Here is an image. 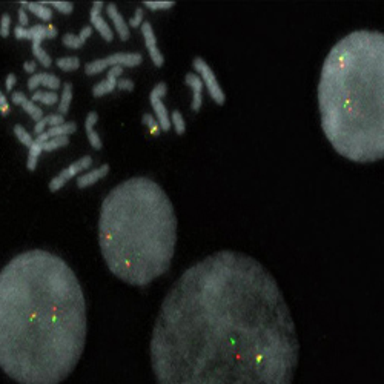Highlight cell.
Returning <instances> with one entry per match:
<instances>
[{
	"mask_svg": "<svg viewBox=\"0 0 384 384\" xmlns=\"http://www.w3.org/2000/svg\"><path fill=\"white\" fill-rule=\"evenodd\" d=\"M26 85H28V89L32 92H35L39 86H45V88L57 92V89H60V86H62V80L55 74H51V72H35L28 79Z\"/></svg>",
	"mask_w": 384,
	"mask_h": 384,
	"instance_id": "4fadbf2b",
	"label": "cell"
},
{
	"mask_svg": "<svg viewBox=\"0 0 384 384\" xmlns=\"http://www.w3.org/2000/svg\"><path fill=\"white\" fill-rule=\"evenodd\" d=\"M143 63V55L140 52H116L103 59H95L85 65L86 75H97L108 68L123 66V68H137Z\"/></svg>",
	"mask_w": 384,
	"mask_h": 384,
	"instance_id": "8992f818",
	"label": "cell"
},
{
	"mask_svg": "<svg viewBox=\"0 0 384 384\" xmlns=\"http://www.w3.org/2000/svg\"><path fill=\"white\" fill-rule=\"evenodd\" d=\"M20 8H23L25 11H29L31 14H34L35 17H39L43 22H49L52 18V9L46 5H43L42 2H26L22 0L20 2Z\"/></svg>",
	"mask_w": 384,
	"mask_h": 384,
	"instance_id": "d6986e66",
	"label": "cell"
},
{
	"mask_svg": "<svg viewBox=\"0 0 384 384\" xmlns=\"http://www.w3.org/2000/svg\"><path fill=\"white\" fill-rule=\"evenodd\" d=\"M168 94V85L165 82H159L152 89H151V94H149V103L152 106V111H154V116H156V120L159 122V126H160V131L163 132H168L171 131V117H169V112H168V108L165 106L163 103V97Z\"/></svg>",
	"mask_w": 384,
	"mask_h": 384,
	"instance_id": "ba28073f",
	"label": "cell"
},
{
	"mask_svg": "<svg viewBox=\"0 0 384 384\" xmlns=\"http://www.w3.org/2000/svg\"><path fill=\"white\" fill-rule=\"evenodd\" d=\"M142 122H143V125H146V126L151 129V132H152V134H159V132H160L159 122H157V120H156V117H152L151 114H143Z\"/></svg>",
	"mask_w": 384,
	"mask_h": 384,
	"instance_id": "d6a6232c",
	"label": "cell"
},
{
	"mask_svg": "<svg viewBox=\"0 0 384 384\" xmlns=\"http://www.w3.org/2000/svg\"><path fill=\"white\" fill-rule=\"evenodd\" d=\"M46 128H48V119L43 117L42 120H39V122L34 125V134H35V136H40V134L46 132Z\"/></svg>",
	"mask_w": 384,
	"mask_h": 384,
	"instance_id": "8d00e7d4",
	"label": "cell"
},
{
	"mask_svg": "<svg viewBox=\"0 0 384 384\" xmlns=\"http://www.w3.org/2000/svg\"><path fill=\"white\" fill-rule=\"evenodd\" d=\"M71 102H72V83L65 82L62 85V95H59V114H62L63 117L69 112L71 108Z\"/></svg>",
	"mask_w": 384,
	"mask_h": 384,
	"instance_id": "ffe728a7",
	"label": "cell"
},
{
	"mask_svg": "<svg viewBox=\"0 0 384 384\" xmlns=\"http://www.w3.org/2000/svg\"><path fill=\"white\" fill-rule=\"evenodd\" d=\"M106 14H108V17L111 18L112 26L116 28L119 37H120L123 42L129 40V39H131V28L128 26L126 20H125L123 15L120 14V11H119V8H117L116 3H108V5H106Z\"/></svg>",
	"mask_w": 384,
	"mask_h": 384,
	"instance_id": "5bb4252c",
	"label": "cell"
},
{
	"mask_svg": "<svg viewBox=\"0 0 384 384\" xmlns=\"http://www.w3.org/2000/svg\"><path fill=\"white\" fill-rule=\"evenodd\" d=\"M69 145V137H54L43 143V152H52Z\"/></svg>",
	"mask_w": 384,
	"mask_h": 384,
	"instance_id": "4316f807",
	"label": "cell"
},
{
	"mask_svg": "<svg viewBox=\"0 0 384 384\" xmlns=\"http://www.w3.org/2000/svg\"><path fill=\"white\" fill-rule=\"evenodd\" d=\"M18 22H20V26H23V28H26L28 26V23H29V18H28V12L23 9V8H20L18 9Z\"/></svg>",
	"mask_w": 384,
	"mask_h": 384,
	"instance_id": "60d3db41",
	"label": "cell"
},
{
	"mask_svg": "<svg viewBox=\"0 0 384 384\" xmlns=\"http://www.w3.org/2000/svg\"><path fill=\"white\" fill-rule=\"evenodd\" d=\"M11 29H12L11 15H9V14H3V15L0 17V37L8 39L9 34H11Z\"/></svg>",
	"mask_w": 384,
	"mask_h": 384,
	"instance_id": "4dcf8cb0",
	"label": "cell"
},
{
	"mask_svg": "<svg viewBox=\"0 0 384 384\" xmlns=\"http://www.w3.org/2000/svg\"><path fill=\"white\" fill-rule=\"evenodd\" d=\"M82 284L59 255L29 249L0 271V368L18 384H60L86 343Z\"/></svg>",
	"mask_w": 384,
	"mask_h": 384,
	"instance_id": "7a4b0ae2",
	"label": "cell"
},
{
	"mask_svg": "<svg viewBox=\"0 0 384 384\" xmlns=\"http://www.w3.org/2000/svg\"><path fill=\"white\" fill-rule=\"evenodd\" d=\"M169 117H171V126L176 129L177 136H183L186 132V122L183 114L179 109H174L172 114H169Z\"/></svg>",
	"mask_w": 384,
	"mask_h": 384,
	"instance_id": "484cf974",
	"label": "cell"
},
{
	"mask_svg": "<svg viewBox=\"0 0 384 384\" xmlns=\"http://www.w3.org/2000/svg\"><path fill=\"white\" fill-rule=\"evenodd\" d=\"M48 119V126L49 128H54V126H59L62 123H65V117L62 114H51V116H46Z\"/></svg>",
	"mask_w": 384,
	"mask_h": 384,
	"instance_id": "d590c367",
	"label": "cell"
},
{
	"mask_svg": "<svg viewBox=\"0 0 384 384\" xmlns=\"http://www.w3.org/2000/svg\"><path fill=\"white\" fill-rule=\"evenodd\" d=\"M177 215L165 189L149 177H131L105 197L99 217L103 260L117 278L148 286L165 275L177 244Z\"/></svg>",
	"mask_w": 384,
	"mask_h": 384,
	"instance_id": "277c9868",
	"label": "cell"
},
{
	"mask_svg": "<svg viewBox=\"0 0 384 384\" xmlns=\"http://www.w3.org/2000/svg\"><path fill=\"white\" fill-rule=\"evenodd\" d=\"M55 65L59 66V69H62L65 72H71V71H77L82 63H80V59L77 55H68V57L57 59Z\"/></svg>",
	"mask_w": 384,
	"mask_h": 384,
	"instance_id": "cb8c5ba5",
	"label": "cell"
},
{
	"mask_svg": "<svg viewBox=\"0 0 384 384\" xmlns=\"http://www.w3.org/2000/svg\"><path fill=\"white\" fill-rule=\"evenodd\" d=\"M9 102H8V99H6V95L0 91V114L2 116H8V112H9Z\"/></svg>",
	"mask_w": 384,
	"mask_h": 384,
	"instance_id": "74e56055",
	"label": "cell"
},
{
	"mask_svg": "<svg viewBox=\"0 0 384 384\" xmlns=\"http://www.w3.org/2000/svg\"><path fill=\"white\" fill-rule=\"evenodd\" d=\"M136 88V83L131 80V79H120L117 82V89L120 91H128V92H132Z\"/></svg>",
	"mask_w": 384,
	"mask_h": 384,
	"instance_id": "836d02e7",
	"label": "cell"
},
{
	"mask_svg": "<svg viewBox=\"0 0 384 384\" xmlns=\"http://www.w3.org/2000/svg\"><path fill=\"white\" fill-rule=\"evenodd\" d=\"M92 165V157L91 156H83L79 160L72 162L68 168H65L62 172H59L48 185L49 192L60 191L69 180H72L74 177H79L80 174H83L85 171H88Z\"/></svg>",
	"mask_w": 384,
	"mask_h": 384,
	"instance_id": "9c48e42d",
	"label": "cell"
},
{
	"mask_svg": "<svg viewBox=\"0 0 384 384\" xmlns=\"http://www.w3.org/2000/svg\"><path fill=\"white\" fill-rule=\"evenodd\" d=\"M102 9H103V2L95 0V2L92 3V6H91V11H89L91 28L95 29L105 42H112V40H114V31H112V28L109 26V23L103 18Z\"/></svg>",
	"mask_w": 384,
	"mask_h": 384,
	"instance_id": "30bf717a",
	"label": "cell"
},
{
	"mask_svg": "<svg viewBox=\"0 0 384 384\" xmlns=\"http://www.w3.org/2000/svg\"><path fill=\"white\" fill-rule=\"evenodd\" d=\"M26 100V95L22 92V91H14V92H11V99H9V102L14 105V106H22V103Z\"/></svg>",
	"mask_w": 384,
	"mask_h": 384,
	"instance_id": "e575fe53",
	"label": "cell"
},
{
	"mask_svg": "<svg viewBox=\"0 0 384 384\" xmlns=\"http://www.w3.org/2000/svg\"><path fill=\"white\" fill-rule=\"evenodd\" d=\"M43 5L49 6L51 9H55L62 14H71L74 11V3L71 2H60V0H49V2H42Z\"/></svg>",
	"mask_w": 384,
	"mask_h": 384,
	"instance_id": "f546056e",
	"label": "cell"
},
{
	"mask_svg": "<svg viewBox=\"0 0 384 384\" xmlns=\"http://www.w3.org/2000/svg\"><path fill=\"white\" fill-rule=\"evenodd\" d=\"M192 68H194L195 74L201 79L203 86H204V88L207 89V92H209V97H210L218 106H223V105L226 103V94H224L221 85L218 83V79H217L215 72L212 71V68L209 66V63H207L203 57L197 55V57L192 60Z\"/></svg>",
	"mask_w": 384,
	"mask_h": 384,
	"instance_id": "52a82bcc",
	"label": "cell"
},
{
	"mask_svg": "<svg viewBox=\"0 0 384 384\" xmlns=\"http://www.w3.org/2000/svg\"><path fill=\"white\" fill-rule=\"evenodd\" d=\"M185 83L192 89V102L191 109L194 112H198L203 106V82L195 72H188L185 75Z\"/></svg>",
	"mask_w": 384,
	"mask_h": 384,
	"instance_id": "2e32d148",
	"label": "cell"
},
{
	"mask_svg": "<svg viewBox=\"0 0 384 384\" xmlns=\"http://www.w3.org/2000/svg\"><path fill=\"white\" fill-rule=\"evenodd\" d=\"M143 5H145V8H148L151 11H165V9L174 8L176 2H172V0H145Z\"/></svg>",
	"mask_w": 384,
	"mask_h": 384,
	"instance_id": "f1b7e54d",
	"label": "cell"
},
{
	"mask_svg": "<svg viewBox=\"0 0 384 384\" xmlns=\"http://www.w3.org/2000/svg\"><path fill=\"white\" fill-rule=\"evenodd\" d=\"M92 28H91V25H88V26H83L82 28V31L79 32V34H72V32H66V34H63V37H62V43L66 46V48H69V49H80L85 43H86V40L92 35Z\"/></svg>",
	"mask_w": 384,
	"mask_h": 384,
	"instance_id": "ac0fdd59",
	"label": "cell"
},
{
	"mask_svg": "<svg viewBox=\"0 0 384 384\" xmlns=\"http://www.w3.org/2000/svg\"><path fill=\"white\" fill-rule=\"evenodd\" d=\"M143 18H145V11H143V8H137L136 12H134V15L129 18L128 26H129V28H139V26H142V23L145 22Z\"/></svg>",
	"mask_w": 384,
	"mask_h": 384,
	"instance_id": "1f68e13d",
	"label": "cell"
},
{
	"mask_svg": "<svg viewBox=\"0 0 384 384\" xmlns=\"http://www.w3.org/2000/svg\"><path fill=\"white\" fill-rule=\"evenodd\" d=\"M28 159H26V169L28 171H35L37 169V165H39V157L40 154L43 152V143L37 142L34 139V143L28 148Z\"/></svg>",
	"mask_w": 384,
	"mask_h": 384,
	"instance_id": "44dd1931",
	"label": "cell"
},
{
	"mask_svg": "<svg viewBox=\"0 0 384 384\" xmlns=\"http://www.w3.org/2000/svg\"><path fill=\"white\" fill-rule=\"evenodd\" d=\"M15 83H17V77L11 72V74H8L6 75V80H5V88H6V91L8 92H12V88L15 86Z\"/></svg>",
	"mask_w": 384,
	"mask_h": 384,
	"instance_id": "f35d334b",
	"label": "cell"
},
{
	"mask_svg": "<svg viewBox=\"0 0 384 384\" xmlns=\"http://www.w3.org/2000/svg\"><path fill=\"white\" fill-rule=\"evenodd\" d=\"M22 109H23L35 123L45 117V116H43V109H42L40 106H37V103H34V102L29 100V99H26V100L22 103Z\"/></svg>",
	"mask_w": 384,
	"mask_h": 384,
	"instance_id": "d4e9b609",
	"label": "cell"
},
{
	"mask_svg": "<svg viewBox=\"0 0 384 384\" xmlns=\"http://www.w3.org/2000/svg\"><path fill=\"white\" fill-rule=\"evenodd\" d=\"M77 131V125L75 122H65L59 126H54V128H49L46 132L49 136V139H54V137H69L71 134H74Z\"/></svg>",
	"mask_w": 384,
	"mask_h": 384,
	"instance_id": "7402d4cb",
	"label": "cell"
},
{
	"mask_svg": "<svg viewBox=\"0 0 384 384\" xmlns=\"http://www.w3.org/2000/svg\"><path fill=\"white\" fill-rule=\"evenodd\" d=\"M321 128L332 148L354 163L384 159V34L358 29L338 40L318 82Z\"/></svg>",
	"mask_w": 384,
	"mask_h": 384,
	"instance_id": "3957f363",
	"label": "cell"
},
{
	"mask_svg": "<svg viewBox=\"0 0 384 384\" xmlns=\"http://www.w3.org/2000/svg\"><path fill=\"white\" fill-rule=\"evenodd\" d=\"M12 132H14V136H15V139L23 145V146H26V148H29L32 143H34V139L31 137V134L25 129V126H22V125H15L14 128H12Z\"/></svg>",
	"mask_w": 384,
	"mask_h": 384,
	"instance_id": "83f0119b",
	"label": "cell"
},
{
	"mask_svg": "<svg viewBox=\"0 0 384 384\" xmlns=\"http://www.w3.org/2000/svg\"><path fill=\"white\" fill-rule=\"evenodd\" d=\"M14 35L18 40L28 39L31 40V48H32V55L34 59L45 68H49L52 65V59L49 54L42 48V42L48 39V25H34L31 28H23V26H15L14 28Z\"/></svg>",
	"mask_w": 384,
	"mask_h": 384,
	"instance_id": "5b68a950",
	"label": "cell"
},
{
	"mask_svg": "<svg viewBox=\"0 0 384 384\" xmlns=\"http://www.w3.org/2000/svg\"><path fill=\"white\" fill-rule=\"evenodd\" d=\"M23 71L25 72H28V74H35V71H37V62H34V60H28V62H25L23 63Z\"/></svg>",
	"mask_w": 384,
	"mask_h": 384,
	"instance_id": "ab89813d",
	"label": "cell"
},
{
	"mask_svg": "<svg viewBox=\"0 0 384 384\" xmlns=\"http://www.w3.org/2000/svg\"><path fill=\"white\" fill-rule=\"evenodd\" d=\"M31 100L34 103L39 102V103H43L46 106H54L59 103V94L54 91H35V92H32Z\"/></svg>",
	"mask_w": 384,
	"mask_h": 384,
	"instance_id": "603a6c76",
	"label": "cell"
},
{
	"mask_svg": "<svg viewBox=\"0 0 384 384\" xmlns=\"http://www.w3.org/2000/svg\"><path fill=\"white\" fill-rule=\"evenodd\" d=\"M140 29H142V35H143V40H145V46H146V49L149 52V57H151L152 63L157 68H162L165 65V55H163V52L159 48L157 37H156L152 25L149 22H143L142 26H140Z\"/></svg>",
	"mask_w": 384,
	"mask_h": 384,
	"instance_id": "8fae6325",
	"label": "cell"
},
{
	"mask_svg": "<svg viewBox=\"0 0 384 384\" xmlns=\"http://www.w3.org/2000/svg\"><path fill=\"white\" fill-rule=\"evenodd\" d=\"M149 348L157 384H292L300 357L295 323L272 274L227 249L174 283Z\"/></svg>",
	"mask_w": 384,
	"mask_h": 384,
	"instance_id": "6da1fadb",
	"label": "cell"
},
{
	"mask_svg": "<svg viewBox=\"0 0 384 384\" xmlns=\"http://www.w3.org/2000/svg\"><path fill=\"white\" fill-rule=\"evenodd\" d=\"M99 122V114L95 111H91L86 119H85V132H86V139L89 140V145L95 149L100 151L103 148V142L99 136V132L95 131V125Z\"/></svg>",
	"mask_w": 384,
	"mask_h": 384,
	"instance_id": "e0dca14e",
	"label": "cell"
},
{
	"mask_svg": "<svg viewBox=\"0 0 384 384\" xmlns=\"http://www.w3.org/2000/svg\"><path fill=\"white\" fill-rule=\"evenodd\" d=\"M109 171H111V168H109L108 163H105V165H102V166H99V168H95V169L85 171L83 174H80V176L77 177V188L86 189V188L95 185L97 182L103 180V179L109 174Z\"/></svg>",
	"mask_w": 384,
	"mask_h": 384,
	"instance_id": "9a60e30c",
	"label": "cell"
},
{
	"mask_svg": "<svg viewBox=\"0 0 384 384\" xmlns=\"http://www.w3.org/2000/svg\"><path fill=\"white\" fill-rule=\"evenodd\" d=\"M123 74V66H114V68H109V72L106 75V79L103 82H99L92 86V95L95 99L99 97H103V95H108L111 94L116 88H117V82H119V77Z\"/></svg>",
	"mask_w": 384,
	"mask_h": 384,
	"instance_id": "7c38bea8",
	"label": "cell"
}]
</instances>
